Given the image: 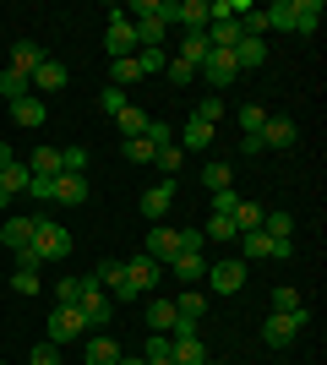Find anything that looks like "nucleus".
Returning <instances> with one entry per match:
<instances>
[{
	"label": "nucleus",
	"mask_w": 327,
	"mask_h": 365,
	"mask_svg": "<svg viewBox=\"0 0 327 365\" xmlns=\"http://www.w3.org/2000/svg\"><path fill=\"white\" fill-rule=\"evenodd\" d=\"M49 55L38 44H33V38H22V44H11V71H22V76H33L38 71V66H44Z\"/></svg>",
	"instance_id": "19"
},
{
	"label": "nucleus",
	"mask_w": 327,
	"mask_h": 365,
	"mask_svg": "<svg viewBox=\"0 0 327 365\" xmlns=\"http://www.w3.org/2000/svg\"><path fill=\"white\" fill-rule=\"evenodd\" d=\"M115 365H147V360H131V354H120V360H115Z\"/></svg>",
	"instance_id": "55"
},
{
	"label": "nucleus",
	"mask_w": 327,
	"mask_h": 365,
	"mask_svg": "<svg viewBox=\"0 0 327 365\" xmlns=\"http://www.w3.org/2000/svg\"><path fill=\"white\" fill-rule=\"evenodd\" d=\"M197 76H207V88L224 93L234 76H240V66H234V49H207V61H202V71H197Z\"/></svg>",
	"instance_id": "5"
},
{
	"label": "nucleus",
	"mask_w": 327,
	"mask_h": 365,
	"mask_svg": "<svg viewBox=\"0 0 327 365\" xmlns=\"http://www.w3.org/2000/svg\"><path fill=\"white\" fill-rule=\"evenodd\" d=\"M147 365H170V360H147Z\"/></svg>",
	"instance_id": "56"
},
{
	"label": "nucleus",
	"mask_w": 327,
	"mask_h": 365,
	"mask_svg": "<svg viewBox=\"0 0 327 365\" xmlns=\"http://www.w3.org/2000/svg\"><path fill=\"white\" fill-rule=\"evenodd\" d=\"M197 120H207V125H218V120H224V98H218V93L197 104Z\"/></svg>",
	"instance_id": "45"
},
{
	"label": "nucleus",
	"mask_w": 327,
	"mask_h": 365,
	"mask_svg": "<svg viewBox=\"0 0 327 365\" xmlns=\"http://www.w3.org/2000/svg\"><path fill=\"white\" fill-rule=\"evenodd\" d=\"M61 175H88V148H61Z\"/></svg>",
	"instance_id": "37"
},
{
	"label": "nucleus",
	"mask_w": 327,
	"mask_h": 365,
	"mask_svg": "<svg viewBox=\"0 0 327 365\" xmlns=\"http://www.w3.org/2000/svg\"><path fill=\"white\" fill-rule=\"evenodd\" d=\"M11 289L16 294H38V273H33V267H16V273H11Z\"/></svg>",
	"instance_id": "46"
},
{
	"label": "nucleus",
	"mask_w": 327,
	"mask_h": 365,
	"mask_svg": "<svg viewBox=\"0 0 327 365\" xmlns=\"http://www.w3.org/2000/svg\"><path fill=\"white\" fill-rule=\"evenodd\" d=\"M202 273H207L202 251H175V257L164 262V278H186V289H191V278H202Z\"/></svg>",
	"instance_id": "13"
},
{
	"label": "nucleus",
	"mask_w": 327,
	"mask_h": 365,
	"mask_svg": "<svg viewBox=\"0 0 327 365\" xmlns=\"http://www.w3.org/2000/svg\"><path fill=\"white\" fill-rule=\"evenodd\" d=\"M273 311H279V317H300L306 305H300V294H295V289H273Z\"/></svg>",
	"instance_id": "40"
},
{
	"label": "nucleus",
	"mask_w": 327,
	"mask_h": 365,
	"mask_svg": "<svg viewBox=\"0 0 327 365\" xmlns=\"http://www.w3.org/2000/svg\"><path fill=\"white\" fill-rule=\"evenodd\" d=\"M170 349H175V338H170V333H153V338H147V354H142V360H170Z\"/></svg>",
	"instance_id": "43"
},
{
	"label": "nucleus",
	"mask_w": 327,
	"mask_h": 365,
	"mask_svg": "<svg viewBox=\"0 0 327 365\" xmlns=\"http://www.w3.org/2000/svg\"><path fill=\"white\" fill-rule=\"evenodd\" d=\"M125 158H131V164H153V153H158V142H147V137H131V142H125Z\"/></svg>",
	"instance_id": "36"
},
{
	"label": "nucleus",
	"mask_w": 327,
	"mask_h": 365,
	"mask_svg": "<svg viewBox=\"0 0 327 365\" xmlns=\"http://www.w3.org/2000/svg\"><path fill=\"white\" fill-rule=\"evenodd\" d=\"M207 142H213V125L191 115V120H186V153H191V148H207Z\"/></svg>",
	"instance_id": "38"
},
{
	"label": "nucleus",
	"mask_w": 327,
	"mask_h": 365,
	"mask_svg": "<svg viewBox=\"0 0 327 365\" xmlns=\"http://www.w3.org/2000/svg\"><path fill=\"white\" fill-rule=\"evenodd\" d=\"M28 180H33V175H28V164H16V158H11V164L0 169V197L11 202L16 191H28Z\"/></svg>",
	"instance_id": "24"
},
{
	"label": "nucleus",
	"mask_w": 327,
	"mask_h": 365,
	"mask_svg": "<svg viewBox=\"0 0 327 365\" xmlns=\"http://www.w3.org/2000/svg\"><path fill=\"white\" fill-rule=\"evenodd\" d=\"M289 251H295L289 240H267L262 229H256V235H240V262H246V267H251V262H267V257H273V262H284Z\"/></svg>",
	"instance_id": "4"
},
{
	"label": "nucleus",
	"mask_w": 327,
	"mask_h": 365,
	"mask_svg": "<svg viewBox=\"0 0 327 365\" xmlns=\"http://www.w3.org/2000/svg\"><path fill=\"white\" fill-rule=\"evenodd\" d=\"M240 38V16H207V49H234Z\"/></svg>",
	"instance_id": "14"
},
{
	"label": "nucleus",
	"mask_w": 327,
	"mask_h": 365,
	"mask_svg": "<svg viewBox=\"0 0 327 365\" xmlns=\"http://www.w3.org/2000/svg\"><path fill=\"white\" fill-rule=\"evenodd\" d=\"M104 44L115 61H125V55H137V28H131V16L125 11H109V33H104Z\"/></svg>",
	"instance_id": "8"
},
{
	"label": "nucleus",
	"mask_w": 327,
	"mask_h": 365,
	"mask_svg": "<svg viewBox=\"0 0 327 365\" xmlns=\"http://www.w3.org/2000/svg\"><path fill=\"white\" fill-rule=\"evenodd\" d=\"M137 66H142V76H153V71L170 66V55H164V49H137Z\"/></svg>",
	"instance_id": "42"
},
{
	"label": "nucleus",
	"mask_w": 327,
	"mask_h": 365,
	"mask_svg": "<svg viewBox=\"0 0 327 365\" xmlns=\"http://www.w3.org/2000/svg\"><path fill=\"white\" fill-rule=\"evenodd\" d=\"M77 311H82V322H88V327H93V322H109V317H115V300H109V289H98L93 278H82Z\"/></svg>",
	"instance_id": "6"
},
{
	"label": "nucleus",
	"mask_w": 327,
	"mask_h": 365,
	"mask_svg": "<svg viewBox=\"0 0 327 365\" xmlns=\"http://www.w3.org/2000/svg\"><path fill=\"white\" fill-rule=\"evenodd\" d=\"M28 175H44V180H55V175H61V148H33Z\"/></svg>",
	"instance_id": "25"
},
{
	"label": "nucleus",
	"mask_w": 327,
	"mask_h": 365,
	"mask_svg": "<svg viewBox=\"0 0 327 365\" xmlns=\"http://www.w3.org/2000/svg\"><path fill=\"white\" fill-rule=\"evenodd\" d=\"M115 120H120V137H125V142H131V137H147V125H153V120H147V115H142L137 104H125L120 115H115Z\"/></svg>",
	"instance_id": "26"
},
{
	"label": "nucleus",
	"mask_w": 327,
	"mask_h": 365,
	"mask_svg": "<svg viewBox=\"0 0 327 365\" xmlns=\"http://www.w3.org/2000/svg\"><path fill=\"white\" fill-rule=\"evenodd\" d=\"M33 251H38V262H61V257H71V229L49 224V218H33Z\"/></svg>",
	"instance_id": "2"
},
{
	"label": "nucleus",
	"mask_w": 327,
	"mask_h": 365,
	"mask_svg": "<svg viewBox=\"0 0 327 365\" xmlns=\"http://www.w3.org/2000/svg\"><path fill=\"white\" fill-rule=\"evenodd\" d=\"M147 333H175V300H153L147 305Z\"/></svg>",
	"instance_id": "29"
},
{
	"label": "nucleus",
	"mask_w": 327,
	"mask_h": 365,
	"mask_svg": "<svg viewBox=\"0 0 327 365\" xmlns=\"http://www.w3.org/2000/svg\"><path fill=\"white\" fill-rule=\"evenodd\" d=\"M300 142V125L289 120V115H267V125H262V153L267 148H295Z\"/></svg>",
	"instance_id": "12"
},
{
	"label": "nucleus",
	"mask_w": 327,
	"mask_h": 365,
	"mask_svg": "<svg viewBox=\"0 0 327 365\" xmlns=\"http://www.w3.org/2000/svg\"><path fill=\"white\" fill-rule=\"evenodd\" d=\"M262 202H234V213H229V224H234V235H256L262 229Z\"/></svg>",
	"instance_id": "22"
},
{
	"label": "nucleus",
	"mask_w": 327,
	"mask_h": 365,
	"mask_svg": "<svg viewBox=\"0 0 327 365\" xmlns=\"http://www.w3.org/2000/svg\"><path fill=\"white\" fill-rule=\"evenodd\" d=\"M246 273H251V267H246V262H240V257H224V262H207V289H213V294H240V289H246Z\"/></svg>",
	"instance_id": "3"
},
{
	"label": "nucleus",
	"mask_w": 327,
	"mask_h": 365,
	"mask_svg": "<svg viewBox=\"0 0 327 365\" xmlns=\"http://www.w3.org/2000/svg\"><path fill=\"white\" fill-rule=\"evenodd\" d=\"M28 365H61V344H49V338H44V344L33 349V360H28Z\"/></svg>",
	"instance_id": "47"
},
{
	"label": "nucleus",
	"mask_w": 327,
	"mask_h": 365,
	"mask_svg": "<svg viewBox=\"0 0 327 365\" xmlns=\"http://www.w3.org/2000/svg\"><path fill=\"white\" fill-rule=\"evenodd\" d=\"M0 365H6V360H0Z\"/></svg>",
	"instance_id": "58"
},
{
	"label": "nucleus",
	"mask_w": 327,
	"mask_h": 365,
	"mask_svg": "<svg viewBox=\"0 0 327 365\" xmlns=\"http://www.w3.org/2000/svg\"><path fill=\"white\" fill-rule=\"evenodd\" d=\"M158 284H164V262H153V257H131L125 262V284L120 289H109V300H137L142 289H158Z\"/></svg>",
	"instance_id": "1"
},
{
	"label": "nucleus",
	"mask_w": 327,
	"mask_h": 365,
	"mask_svg": "<svg viewBox=\"0 0 327 365\" xmlns=\"http://www.w3.org/2000/svg\"><path fill=\"white\" fill-rule=\"evenodd\" d=\"M153 164H158V169H164V175L175 180V175H180V164H186V148H175V142H164V148L153 153Z\"/></svg>",
	"instance_id": "31"
},
{
	"label": "nucleus",
	"mask_w": 327,
	"mask_h": 365,
	"mask_svg": "<svg viewBox=\"0 0 327 365\" xmlns=\"http://www.w3.org/2000/svg\"><path fill=\"white\" fill-rule=\"evenodd\" d=\"M202 185H207V191H234L229 164H207V169H202Z\"/></svg>",
	"instance_id": "34"
},
{
	"label": "nucleus",
	"mask_w": 327,
	"mask_h": 365,
	"mask_svg": "<svg viewBox=\"0 0 327 365\" xmlns=\"http://www.w3.org/2000/svg\"><path fill=\"white\" fill-rule=\"evenodd\" d=\"M267 61V38H240V44H234V66H240V71H246V66H262Z\"/></svg>",
	"instance_id": "27"
},
{
	"label": "nucleus",
	"mask_w": 327,
	"mask_h": 365,
	"mask_svg": "<svg viewBox=\"0 0 327 365\" xmlns=\"http://www.w3.org/2000/svg\"><path fill=\"white\" fill-rule=\"evenodd\" d=\"M164 76H170L175 88H186L191 76H197V66H186V61H175V55H170V66H164Z\"/></svg>",
	"instance_id": "44"
},
{
	"label": "nucleus",
	"mask_w": 327,
	"mask_h": 365,
	"mask_svg": "<svg viewBox=\"0 0 327 365\" xmlns=\"http://www.w3.org/2000/svg\"><path fill=\"white\" fill-rule=\"evenodd\" d=\"M207 365H218V360H207Z\"/></svg>",
	"instance_id": "57"
},
{
	"label": "nucleus",
	"mask_w": 327,
	"mask_h": 365,
	"mask_svg": "<svg viewBox=\"0 0 327 365\" xmlns=\"http://www.w3.org/2000/svg\"><path fill=\"white\" fill-rule=\"evenodd\" d=\"M88 333V322H82L77 305H55V317H49V344H71V338Z\"/></svg>",
	"instance_id": "9"
},
{
	"label": "nucleus",
	"mask_w": 327,
	"mask_h": 365,
	"mask_svg": "<svg viewBox=\"0 0 327 365\" xmlns=\"http://www.w3.org/2000/svg\"><path fill=\"white\" fill-rule=\"evenodd\" d=\"M267 11V28L273 33H289V0H273V6H262Z\"/></svg>",
	"instance_id": "41"
},
{
	"label": "nucleus",
	"mask_w": 327,
	"mask_h": 365,
	"mask_svg": "<svg viewBox=\"0 0 327 365\" xmlns=\"http://www.w3.org/2000/svg\"><path fill=\"white\" fill-rule=\"evenodd\" d=\"M234 202H240V191H213V213L229 218V213H234Z\"/></svg>",
	"instance_id": "50"
},
{
	"label": "nucleus",
	"mask_w": 327,
	"mask_h": 365,
	"mask_svg": "<svg viewBox=\"0 0 327 365\" xmlns=\"http://www.w3.org/2000/svg\"><path fill=\"white\" fill-rule=\"evenodd\" d=\"M16 267H33V273H38L44 262H38V251H33V245H22V251H16Z\"/></svg>",
	"instance_id": "53"
},
{
	"label": "nucleus",
	"mask_w": 327,
	"mask_h": 365,
	"mask_svg": "<svg viewBox=\"0 0 327 365\" xmlns=\"http://www.w3.org/2000/svg\"><path fill=\"white\" fill-rule=\"evenodd\" d=\"M175 61H186V66H197L202 71V61H207V33H186V44H180V55Z\"/></svg>",
	"instance_id": "30"
},
{
	"label": "nucleus",
	"mask_w": 327,
	"mask_h": 365,
	"mask_svg": "<svg viewBox=\"0 0 327 365\" xmlns=\"http://www.w3.org/2000/svg\"><path fill=\"white\" fill-rule=\"evenodd\" d=\"M202 240H240V235H234V224L224 213H213V218H207V229H202Z\"/></svg>",
	"instance_id": "39"
},
{
	"label": "nucleus",
	"mask_w": 327,
	"mask_h": 365,
	"mask_svg": "<svg viewBox=\"0 0 327 365\" xmlns=\"http://www.w3.org/2000/svg\"><path fill=\"white\" fill-rule=\"evenodd\" d=\"M44 115H49V109H44V98H38V93H28V98H16V104H11V120L22 125V131H38V125H44Z\"/></svg>",
	"instance_id": "17"
},
{
	"label": "nucleus",
	"mask_w": 327,
	"mask_h": 365,
	"mask_svg": "<svg viewBox=\"0 0 327 365\" xmlns=\"http://www.w3.org/2000/svg\"><path fill=\"white\" fill-rule=\"evenodd\" d=\"M93 284H98V289H120V284H125V262H98Z\"/></svg>",
	"instance_id": "32"
},
{
	"label": "nucleus",
	"mask_w": 327,
	"mask_h": 365,
	"mask_svg": "<svg viewBox=\"0 0 327 365\" xmlns=\"http://www.w3.org/2000/svg\"><path fill=\"white\" fill-rule=\"evenodd\" d=\"M0 93L16 104V98H28L33 88H28V76H22V71H11V66H6V71H0Z\"/></svg>",
	"instance_id": "33"
},
{
	"label": "nucleus",
	"mask_w": 327,
	"mask_h": 365,
	"mask_svg": "<svg viewBox=\"0 0 327 365\" xmlns=\"http://www.w3.org/2000/svg\"><path fill=\"white\" fill-rule=\"evenodd\" d=\"M66 82H71V71H66V66H61V61H44V66H38V71H33V76H28V88H33V93H38V98H44V93H61V88H66Z\"/></svg>",
	"instance_id": "15"
},
{
	"label": "nucleus",
	"mask_w": 327,
	"mask_h": 365,
	"mask_svg": "<svg viewBox=\"0 0 327 365\" xmlns=\"http://www.w3.org/2000/svg\"><path fill=\"white\" fill-rule=\"evenodd\" d=\"M175 251H180V229H170V224H153V235H142V257L170 262Z\"/></svg>",
	"instance_id": "11"
},
{
	"label": "nucleus",
	"mask_w": 327,
	"mask_h": 365,
	"mask_svg": "<svg viewBox=\"0 0 327 365\" xmlns=\"http://www.w3.org/2000/svg\"><path fill=\"white\" fill-rule=\"evenodd\" d=\"M170 365H207V344H202L197 333H191V338H175Z\"/></svg>",
	"instance_id": "21"
},
{
	"label": "nucleus",
	"mask_w": 327,
	"mask_h": 365,
	"mask_svg": "<svg viewBox=\"0 0 327 365\" xmlns=\"http://www.w3.org/2000/svg\"><path fill=\"white\" fill-rule=\"evenodd\" d=\"M0 240H6V251H22V245H33V218H6L0 224Z\"/></svg>",
	"instance_id": "23"
},
{
	"label": "nucleus",
	"mask_w": 327,
	"mask_h": 365,
	"mask_svg": "<svg viewBox=\"0 0 327 365\" xmlns=\"http://www.w3.org/2000/svg\"><path fill=\"white\" fill-rule=\"evenodd\" d=\"M322 28V0H289V33H316Z\"/></svg>",
	"instance_id": "16"
},
{
	"label": "nucleus",
	"mask_w": 327,
	"mask_h": 365,
	"mask_svg": "<svg viewBox=\"0 0 327 365\" xmlns=\"http://www.w3.org/2000/svg\"><path fill=\"white\" fill-rule=\"evenodd\" d=\"M202 229H180V251H202Z\"/></svg>",
	"instance_id": "52"
},
{
	"label": "nucleus",
	"mask_w": 327,
	"mask_h": 365,
	"mask_svg": "<svg viewBox=\"0 0 327 365\" xmlns=\"http://www.w3.org/2000/svg\"><path fill=\"white\" fill-rule=\"evenodd\" d=\"M28 197H38V202H55V180H44V175H33V180H28Z\"/></svg>",
	"instance_id": "48"
},
{
	"label": "nucleus",
	"mask_w": 327,
	"mask_h": 365,
	"mask_svg": "<svg viewBox=\"0 0 327 365\" xmlns=\"http://www.w3.org/2000/svg\"><path fill=\"white\" fill-rule=\"evenodd\" d=\"M55 294H61V305H77V294H82V278H61V284H55Z\"/></svg>",
	"instance_id": "49"
},
{
	"label": "nucleus",
	"mask_w": 327,
	"mask_h": 365,
	"mask_svg": "<svg viewBox=\"0 0 327 365\" xmlns=\"http://www.w3.org/2000/svg\"><path fill=\"white\" fill-rule=\"evenodd\" d=\"M98 104H104L109 115H120V109H125V93H120V88H104V98H98Z\"/></svg>",
	"instance_id": "51"
},
{
	"label": "nucleus",
	"mask_w": 327,
	"mask_h": 365,
	"mask_svg": "<svg viewBox=\"0 0 327 365\" xmlns=\"http://www.w3.org/2000/svg\"><path fill=\"white\" fill-rule=\"evenodd\" d=\"M88 175H55V202H66V207H82L88 202Z\"/></svg>",
	"instance_id": "18"
},
{
	"label": "nucleus",
	"mask_w": 327,
	"mask_h": 365,
	"mask_svg": "<svg viewBox=\"0 0 327 365\" xmlns=\"http://www.w3.org/2000/svg\"><path fill=\"white\" fill-rule=\"evenodd\" d=\"M175 191H180L175 180H158V185H147V191H142V218H153V224H164V213L175 207Z\"/></svg>",
	"instance_id": "10"
},
{
	"label": "nucleus",
	"mask_w": 327,
	"mask_h": 365,
	"mask_svg": "<svg viewBox=\"0 0 327 365\" xmlns=\"http://www.w3.org/2000/svg\"><path fill=\"white\" fill-rule=\"evenodd\" d=\"M262 125H267V109L262 104H246V109H240V131H246V137H262Z\"/></svg>",
	"instance_id": "35"
},
{
	"label": "nucleus",
	"mask_w": 327,
	"mask_h": 365,
	"mask_svg": "<svg viewBox=\"0 0 327 365\" xmlns=\"http://www.w3.org/2000/svg\"><path fill=\"white\" fill-rule=\"evenodd\" d=\"M262 235L267 240H289V235H295V218L284 213V207H273V213H262Z\"/></svg>",
	"instance_id": "28"
},
{
	"label": "nucleus",
	"mask_w": 327,
	"mask_h": 365,
	"mask_svg": "<svg viewBox=\"0 0 327 365\" xmlns=\"http://www.w3.org/2000/svg\"><path fill=\"white\" fill-rule=\"evenodd\" d=\"M311 322V311H300V317H279V311H267L262 322V338H267V349H284V344H295V333Z\"/></svg>",
	"instance_id": "7"
},
{
	"label": "nucleus",
	"mask_w": 327,
	"mask_h": 365,
	"mask_svg": "<svg viewBox=\"0 0 327 365\" xmlns=\"http://www.w3.org/2000/svg\"><path fill=\"white\" fill-rule=\"evenodd\" d=\"M6 164H11V148H6V142H0V169H6Z\"/></svg>",
	"instance_id": "54"
},
{
	"label": "nucleus",
	"mask_w": 327,
	"mask_h": 365,
	"mask_svg": "<svg viewBox=\"0 0 327 365\" xmlns=\"http://www.w3.org/2000/svg\"><path fill=\"white\" fill-rule=\"evenodd\" d=\"M120 360V344L109 333H98V338H88V349H82V365H115Z\"/></svg>",
	"instance_id": "20"
}]
</instances>
